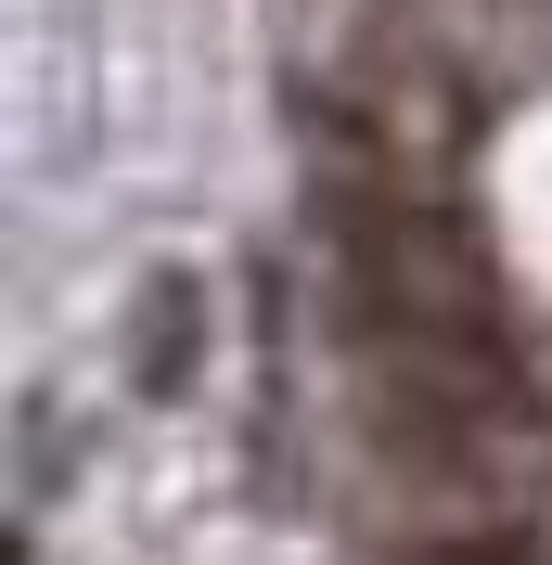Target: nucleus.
Returning <instances> with one entry per match:
<instances>
[{
	"mask_svg": "<svg viewBox=\"0 0 552 565\" xmlns=\"http://www.w3.org/2000/svg\"><path fill=\"white\" fill-rule=\"evenodd\" d=\"M193 360H206V296H193V282H155V296H141V334H129V386L141 398H168V386H193Z\"/></svg>",
	"mask_w": 552,
	"mask_h": 565,
	"instance_id": "obj_2",
	"label": "nucleus"
},
{
	"mask_svg": "<svg viewBox=\"0 0 552 565\" xmlns=\"http://www.w3.org/2000/svg\"><path fill=\"white\" fill-rule=\"evenodd\" d=\"M335 257H347V296H360L373 348H501V321H488V245L449 206L335 193Z\"/></svg>",
	"mask_w": 552,
	"mask_h": 565,
	"instance_id": "obj_1",
	"label": "nucleus"
},
{
	"mask_svg": "<svg viewBox=\"0 0 552 565\" xmlns=\"http://www.w3.org/2000/svg\"><path fill=\"white\" fill-rule=\"evenodd\" d=\"M412 565H540V540L527 527H449V540H424Z\"/></svg>",
	"mask_w": 552,
	"mask_h": 565,
	"instance_id": "obj_3",
	"label": "nucleus"
}]
</instances>
